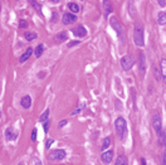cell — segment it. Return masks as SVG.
<instances>
[{"mask_svg":"<svg viewBox=\"0 0 166 165\" xmlns=\"http://www.w3.org/2000/svg\"><path fill=\"white\" fill-rule=\"evenodd\" d=\"M52 3H61V0H50Z\"/></svg>","mask_w":166,"mask_h":165,"instance_id":"d6a6232c","label":"cell"},{"mask_svg":"<svg viewBox=\"0 0 166 165\" xmlns=\"http://www.w3.org/2000/svg\"><path fill=\"white\" fill-rule=\"evenodd\" d=\"M134 42L138 47H143L145 45V39H143V28L141 25H136L134 30Z\"/></svg>","mask_w":166,"mask_h":165,"instance_id":"7a4b0ae2","label":"cell"},{"mask_svg":"<svg viewBox=\"0 0 166 165\" xmlns=\"http://www.w3.org/2000/svg\"><path fill=\"white\" fill-rule=\"evenodd\" d=\"M116 165H127V159H126L123 155L118 156V158H117V161H116Z\"/></svg>","mask_w":166,"mask_h":165,"instance_id":"44dd1931","label":"cell"},{"mask_svg":"<svg viewBox=\"0 0 166 165\" xmlns=\"http://www.w3.org/2000/svg\"><path fill=\"white\" fill-rule=\"evenodd\" d=\"M135 64V59L132 58V56H123L121 58V67L125 71H130Z\"/></svg>","mask_w":166,"mask_h":165,"instance_id":"277c9868","label":"cell"},{"mask_svg":"<svg viewBox=\"0 0 166 165\" xmlns=\"http://www.w3.org/2000/svg\"><path fill=\"white\" fill-rule=\"evenodd\" d=\"M112 159H113V151L112 150H108V151H103L101 155V160H102V163L103 164H109L111 161H112Z\"/></svg>","mask_w":166,"mask_h":165,"instance_id":"9c48e42d","label":"cell"},{"mask_svg":"<svg viewBox=\"0 0 166 165\" xmlns=\"http://www.w3.org/2000/svg\"><path fill=\"white\" fill-rule=\"evenodd\" d=\"M20 105H22V107L23 108H30L32 106V98H30V96H24L22 97V100H20Z\"/></svg>","mask_w":166,"mask_h":165,"instance_id":"7c38bea8","label":"cell"},{"mask_svg":"<svg viewBox=\"0 0 166 165\" xmlns=\"http://www.w3.org/2000/svg\"><path fill=\"white\" fill-rule=\"evenodd\" d=\"M77 22V16H76L73 13H64L63 14V18H62V23L64 25H69V24H73Z\"/></svg>","mask_w":166,"mask_h":165,"instance_id":"52a82bcc","label":"cell"},{"mask_svg":"<svg viewBox=\"0 0 166 165\" xmlns=\"http://www.w3.org/2000/svg\"><path fill=\"white\" fill-rule=\"evenodd\" d=\"M19 28H20V29H25V28H28V23L25 22L24 19H20V20H19Z\"/></svg>","mask_w":166,"mask_h":165,"instance_id":"cb8c5ba5","label":"cell"},{"mask_svg":"<svg viewBox=\"0 0 166 165\" xmlns=\"http://www.w3.org/2000/svg\"><path fill=\"white\" fill-rule=\"evenodd\" d=\"M53 142H54V140H53V139H49V140L45 142V149H50V145H52Z\"/></svg>","mask_w":166,"mask_h":165,"instance_id":"83f0119b","label":"cell"},{"mask_svg":"<svg viewBox=\"0 0 166 165\" xmlns=\"http://www.w3.org/2000/svg\"><path fill=\"white\" fill-rule=\"evenodd\" d=\"M161 73H162V78L166 77V58L161 59Z\"/></svg>","mask_w":166,"mask_h":165,"instance_id":"d6986e66","label":"cell"},{"mask_svg":"<svg viewBox=\"0 0 166 165\" xmlns=\"http://www.w3.org/2000/svg\"><path fill=\"white\" fill-rule=\"evenodd\" d=\"M157 3L160 4V6H165V0H157Z\"/></svg>","mask_w":166,"mask_h":165,"instance_id":"4dcf8cb0","label":"cell"},{"mask_svg":"<svg viewBox=\"0 0 166 165\" xmlns=\"http://www.w3.org/2000/svg\"><path fill=\"white\" fill-rule=\"evenodd\" d=\"M66 150H63V149H57V150H53L52 153L49 154V159H52V160H63L66 158Z\"/></svg>","mask_w":166,"mask_h":165,"instance_id":"8992f818","label":"cell"},{"mask_svg":"<svg viewBox=\"0 0 166 165\" xmlns=\"http://www.w3.org/2000/svg\"><path fill=\"white\" fill-rule=\"evenodd\" d=\"M32 53H33V49H32V48H28V49H27V52L23 53L22 56H20V58H19V62H20V63H24L25 61H27V59L30 58Z\"/></svg>","mask_w":166,"mask_h":165,"instance_id":"5bb4252c","label":"cell"},{"mask_svg":"<svg viewBox=\"0 0 166 165\" xmlns=\"http://www.w3.org/2000/svg\"><path fill=\"white\" fill-rule=\"evenodd\" d=\"M37 129H33V132H32V141H37Z\"/></svg>","mask_w":166,"mask_h":165,"instance_id":"484cf974","label":"cell"},{"mask_svg":"<svg viewBox=\"0 0 166 165\" xmlns=\"http://www.w3.org/2000/svg\"><path fill=\"white\" fill-rule=\"evenodd\" d=\"M68 8H69V10L72 13H78L81 9H79V6L77 5L76 3H68Z\"/></svg>","mask_w":166,"mask_h":165,"instance_id":"e0dca14e","label":"cell"},{"mask_svg":"<svg viewBox=\"0 0 166 165\" xmlns=\"http://www.w3.org/2000/svg\"><path fill=\"white\" fill-rule=\"evenodd\" d=\"M157 24H160V25L166 24V13L165 11L159 13V15H157Z\"/></svg>","mask_w":166,"mask_h":165,"instance_id":"9a60e30c","label":"cell"},{"mask_svg":"<svg viewBox=\"0 0 166 165\" xmlns=\"http://www.w3.org/2000/svg\"><path fill=\"white\" fill-rule=\"evenodd\" d=\"M81 43L79 40H73V42H71L69 44H68V48H72V47H74V45H78Z\"/></svg>","mask_w":166,"mask_h":165,"instance_id":"4316f807","label":"cell"},{"mask_svg":"<svg viewBox=\"0 0 166 165\" xmlns=\"http://www.w3.org/2000/svg\"><path fill=\"white\" fill-rule=\"evenodd\" d=\"M43 50H44V45L43 44H39L37 47V49H35V52H34V54H35V57L37 58H39L42 54H43Z\"/></svg>","mask_w":166,"mask_h":165,"instance_id":"ac0fdd59","label":"cell"},{"mask_svg":"<svg viewBox=\"0 0 166 165\" xmlns=\"http://www.w3.org/2000/svg\"><path fill=\"white\" fill-rule=\"evenodd\" d=\"M140 62H141V72L143 73V72H145V58H143V54H141V58H140Z\"/></svg>","mask_w":166,"mask_h":165,"instance_id":"d4e9b609","label":"cell"},{"mask_svg":"<svg viewBox=\"0 0 166 165\" xmlns=\"http://www.w3.org/2000/svg\"><path fill=\"white\" fill-rule=\"evenodd\" d=\"M68 39V33L67 32H62L59 33V34L55 35V43H63V42H66Z\"/></svg>","mask_w":166,"mask_h":165,"instance_id":"4fadbf2b","label":"cell"},{"mask_svg":"<svg viewBox=\"0 0 166 165\" xmlns=\"http://www.w3.org/2000/svg\"><path fill=\"white\" fill-rule=\"evenodd\" d=\"M16 137H18V132H15L13 127H8L5 130V139L6 140L13 141V140H16Z\"/></svg>","mask_w":166,"mask_h":165,"instance_id":"30bf717a","label":"cell"},{"mask_svg":"<svg viewBox=\"0 0 166 165\" xmlns=\"http://www.w3.org/2000/svg\"><path fill=\"white\" fill-rule=\"evenodd\" d=\"M24 37H25V39H27L28 42H32V40L35 39L38 35H37V33H34V32H27Z\"/></svg>","mask_w":166,"mask_h":165,"instance_id":"2e32d148","label":"cell"},{"mask_svg":"<svg viewBox=\"0 0 166 165\" xmlns=\"http://www.w3.org/2000/svg\"><path fill=\"white\" fill-rule=\"evenodd\" d=\"M113 8H112V4H111V0H103V14L107 19V16L112 13Z\"/></svg>","mask_w":166,"mask_h":165,"instance_id":"8fae6325","label":"cell"},{"mask_svg":"<svg viewBox=\"0 0 166 165\" xmlns=\"http://www.w3.org/2000/svg\"><path fill=\"white\" fill-rule=\"evenodd\" d=\"M109 23H111V25H112V27H113L114 30H116L117 35L120 37L121 43H123V42H125V29H123L122 24L120 23V20H118L117 18H111Z\"/></svg>","mask_w":166,"mask_h":165,"instance_id":"3957f363","label":"cell"},{"mask_svg":"<svg viewBox=\"0 0 166 165\" xmlns=\"http://www.w3.org/2000/svg\"><path fill=\"white\" fill-rule=\"evenodd\" d=\"M67 124H68V120H63V121H61V122H59V125H58V126H59V127L62 129L63 126H64V125H67Z\"/></svg>","mask_w":166,"mask_h":165,"instance_id":"f1b7e54d","label":"cell"},{"mask_svg":"<svg viewBox=\"0 0 166 165\" xmlns=\"http://www.w3.org/2000/svg\"><path fill=\"white\" fill-rule=\"evenodd\" d=\"M48 130H49V122L47 121V124H44V131L45 132H48Z\"/></svg>","mask_w":166,"mask_h":165,"instance_id":"f546056e","label":"cell"},{"mask_svg":"<svg viewBox=\"0 0 166 165\" xmlns=\"http://www.w3.org/2000/svg\"><path fill=\"white\" fill-rule=\"evenodd\" d=\"M109 145H111V137H105L103 144H102V150H103V151L107 150Z\"/></svg>","mask_w":166,"mask_h":165,"instance_id":"ffe728a7","label":"cell"},{"mask_svg":"<svg viewBox=\"0 0 166 165\" xmlns=\"http://www.w3.org/2000/svg\"><path fill=\"white\" fill-rule=\"evenodd\" d=\"M79 112H81V108H77L74 111H72V115H76V113H79Z\"/></svg>","mask_w":166,"mask_h":165,"instance_id":"1f68e13d","label":"cell"},{"mask_svg":"<svg viewBox=\"0 0 166 165\" xmlns=\"http://www.w3.org/2000/svg\"><path fill=\"white\" fill-rule=\"evenodd\" d=\"M0 117H1V111H0Z\"/></svg>","mask_w":166,"mask_h":165,"instance_id":"836d02e7","label":"cell"},{"mask_svg":"<svg viewBox=\"0 0 166 165\" xmlns=\"http://www.w3.org/2000/svg\"><path fill=\"white\" fill-rule=\"evenodd\" d=\"M152 126H154V129H155V132L157 135H160L161 131H162V125H161V118H160L159 113H155V115L152 116Z\"/></svg>","mask_w":166,"mask_h":165,"instance_id":"5b68a950","label":"cell"},{"mask_svg":"<svg viewBox=\"0 0 166 165\" xmlns=\"http://www.w3.org/2000/svg\"><path fill=\"white\" fill-rule=\"evenodd\" d=\"M48 116H49V110L47 108L45 111H44L43 113H42V116H40V118H39V121H40V122H44V121L47 120V118H48Z\"/></svg>","mask_w":166,"mask_h":165,"instance_id":"603a6c76","label":"cell"},{"mask_svg":"<svg viewBox=\"0 0 166 165\" xmlns=\"http://www.w3.org/2000/svg\"><path fill=\"white\" fill-rule=\"evenodd\" d=\"M0 9H1V8H0Z\"/></svg>","mask_w":166,"mask_h":165,"instance_id":"e575fe53","label":"cell"},{"mask_svg":"<svg viewBox=\"0 0 166 165\" xmlns=\"http://www.w3.org/2000/svg\"><path fill=\"white\" fill-rule=\"evenodd\" d=\"M72 33L77 37V38H83L87 35V29L83 27V25H78L77 28H73L72 29Z\"/></svg>","mask_w":166,"mask_h":165,"instance_id":"ba28073f","label":"cell"},{"mask_svg":"<svg viewBox=\"0 0 166 165\" xmlns=\"http://www.w3.org/2000/svg\"><path fill=\"white\" fill-rule=\"evenodd\" d=\"M114 127H116V132L118 135V137L121 139L122 141H125V139L127 137V124L126 120L123 117H117L116 121H114Z\"/></svg>","mask_w":166,"mask_h":165,"instance_id":"6da1fadb","label":"cell"},{"mask_svg":"<svg viewBox=\"0 0 166 165\" xmlns=\"http://www.w3.org/2000/svg\"><path fill=\"white\" fill-rule=\"evenodd\" d=\"M28 1H29V4H30V5L34 8V9L38 10L39 13H42V11H40V5L37 3V0H28Z\"/></svg>","mask_w":166,"mask_h":165,"instance_id":"7402d4cb","label":"cell"}]
</instances>
